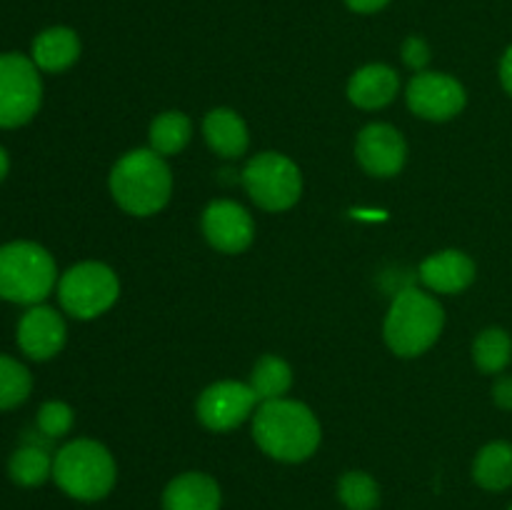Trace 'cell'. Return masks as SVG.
<instances>
[{
  "label": "cell",
  "mask_w": 512,
  "mask_h": 510,
  "mask_svg": "<svg viewBox=\"0 0 512 510\" xmlns=\"http://www.w3.org/2000/svg\"><path fill=\"white\" fill-rule=\"evenodd\" d=\"M255 405H258V395L250 388V383L220 380L203 390L195 410L205 428L215 433H228L253 415Z\"/></svg>",
  "instance_id": "obj_10"
},
{
  "label": "cell",
  "mask_w": 512,
  "mask_h": 510,
  "mask_svg": "<svg viewBox=\"0 0 512 510\" xmlns=\"http://www.w3.org/2000/svg\"><path fill=\"white\" fill-rule=\"evenodd\" d=\"M338 498L348 510H375L380 503V488L373 475L350 470L340 478Z\"/></svg>",
  "instance_id": "obj_25"
},
{
  "label": "cell",
  "mask_w": 512,
  "mask_h": 510,
  "mask_svg": "<svg viewBox=\"0 0 512 510\" xmlns=\"http://www.w3.org/2000/svg\"><path fill=\"white\" fill-rule=\"evenodd\" d=\"M30 58H33V63L43 73H63V70H68L80 58L78 33L65 28V25H55V28L43 30L33 40Z\"/></svg>",
  "instance_id": "obj_18"
},
{
  "label": "cell",
  "mask_w": 512,
  "mask_h": 510,
  "mask_svg": "<svg viewBox=\"0 0 512 510\" xmlns=\"http://www.w3.org/2000/svg\"><path fill=\"white\" fill-rule=\"evenodd\" d=\"M473 480L483 490L500 493L512 485V443L508 440H493L475 455Z\"/></svg>",
  "instance_id": "obj_19"
},
{
  "label": "cell",
  "mask_w": 512,
  "mask_h": 510,
  "mask_svg": "<svg viewBox=\"0 0 512 510\" xmlns=\"http://www.w3.org/2000/svg\"><path fill=\"white\" fill-rule=\"evenodd\" d=\"M475 263L463 250H440L420 263V280L433 293L455 295L470 288L475 280Z\"/></svg>",
  "instance_id": "obj_14"
},
{
  "label": "cell",
  "mask_w": 512,
  "mask_h": 510,
  "mask_svg": "<svg viewBox=\"0 0 512 510\" xmlns=\"http://www.w3.org/2000/svg\"><path fill=\"white\" fill-rule=\"evenodd\" d=\"M120 295V280L110 265L88 260L65 270L58 280V300L68 315L78 320H93L115 305Z\"/></svg>",
  "instance_id": "obj_6"
},
{
  "label": "cell",
  "mask_w": 512,
  "mask_h": 510,
  "mask_svg": "<svg viewBox=\"0 0 512 510\" xmlns=\"http://www.w3.org/2000/svg\"><path fill=\"white\" fill-rule=\"evenodd\" d=\"M43 103V80L33 58L0 53V128L30 123Z\"/></svg>",
  "instance_id": "obj_8"
},
{
  "label": "cell",
  "mask_w": 512,
  "mask_h": 510,
  "mask_svg": "<svg viewBox=\"0 0 512 510\" xmlns=\"http://www.w3.org/2000/svg\"><path fill=\"white\" fill-rule=\"evenodd\" d=\"M445 325V310L433 295L405 288L390 303L383 335L388 348L400 358H418L438 343Z\"/></svg>",
  "instance_id": "obj_3"
},
{
  "label": "cell",
  "mask_w": 512,
  "mask_h": 510,
  "mask_svg": "<svg viewBox=\"0 0 512 510\" xmlns=\"http://www.w3.org/2000/svg\"><path fill=\"white\" fill-rule=\"evenodd\" d=\"M500 83H503L505 93L512 98V45L505 50L503 60H500Z\"/></svg>",
  "instance_id": "obj_30"
},
{
  "label": "cell",
  "mask_w": 512,
  "mask_h": 510,
  "mask_svg": "<svg viewBox=\"0 0 512 510\" xmlns=\"http://www.w3.org/2000/svg\"><path fill=\"white\" fill-rule=\"evenodd\" d=\"M220 485L208 473H183L168 483L163 510H220Z\"/></svg>",
  "instance_id": "obj_16"
},
{
  "label": "cell",
  "mask_w": 512,
  "mask_h": 510,
  "mask_svg": "<svg viewBox=\"0 0 512 510\" xmlns=\"http://www.w3.org/2000/svg\"><path fill=\"white\" fill-rule=\"evenodd\" d=\"M243 185L258 208L283 213L303 195V173L288 155L258 153L245 165Z\"/></svg>",
  "instance_id": "obj_7"
},
{
  "label": "cell",
  "mask_w": 512,
  "mask_h": 510,
  "mask_svg": "<svg viewBox=\"0 0 512 510\" xmlns=\"http://www.w3.org/2000/svg\"><path fill=\"white\" fill-rule=\"evenodd\" d=\"M68 328L63 315L50 305H30L18 323V345L30 360H50L63 350Z\"/></svg>",
  "instance_id": "obj_13"
},
{
  "label": "cell",
  "mask_w": 512,
  "mask_h": 510,
  "mask_svg": "<svg viewBox=\"0 0 512 510\" xmlns=\"http://www.w3.org/2000/svg\"><path fill=\"white\" fill-rule=\"evenodd\" d=\"M473 360L485 375L503 373L512 360V338L508 330L488 328L475 338Z\"/></svg>",
  "instance_id": "obj_23"
},
{
  "label": "cell",
  "mask_w": 512,
  "mask_h": 510,
  "mask_svg": "<svg viewBox=\"0 0 512 510\" xmlns=\"http://www.w3.org/2000/svg\"><path fill=\"white\" fill-rule=\"evenodd\" d=\"M110 195L130 215L148 218L163 210L173 195V173L155 150H130L110 170Z\"/></svg>",
  "instance_id": "obj_2"
},
{
  "label": "cell",
  "mask_w": 512,
  "mask_h": 510,
  "mask_svg": "<svg viewBox=\"0 0 512 510\" xmlns=\"http://www.w3.org/2000/svg\"><path fill=\"white\" fill-rule=\"evenodd\" d=\"M493 400L498 408L512 410V375H503L498 383L493 385Z\"/></svg>",
  "instance_id": "obj_28"
},
{
  "label": "cell",
  "mask_w": 512,
  "mask_h": 510,
  "mask_svg": "<svg viewBox=\"0 0 512 510\" xmlns=\"http://www.w3.org/2000/svg\"><path fill=\"white\" fill-rule=\"evenodd\" d=\"M8 475L20 488H38L53 478V455L38 443H25L10 455Z\"/></svg>",
  "instance_id": "obj_20"
},
{
  "label": "cell",
  "mask_w": 512,
  "mask_h": 510,
  "mask_svg": "<svg viewBox=\"0 0 512 510\" xmlns=\"http://www.w3.org/2000/svg\"><path fill=\"white\" fill-rule=\"evenodd\" d=\"M203 135L210 150L223 158H240L250 145V133L245 120L230 108H215L205 115Z\"/></svg>",
  "instance_id": "obj_17"
},
{
  "label": "cell",
  "mask_w": 512,
  "mask_h": 510,
  "mask_svg": "<svg viewBox=\"0 0 512 510\" xmlns=\"http://www.w3.org/2000/svg\"><path fill=\"white\" fill-rule=\"evenodd\" d=\"M203 235L220 253L238 255L253 245L255 220L235 200H213L203 213Z\"/></svg>",
  "instance_id": "obj_12"
},
{
  "label": "cell",
  "mask_w": 512,
  "mask_h": 510,
  "mask_svg": "<svg viewBox=\"0 0 512 510\" xmlns=\"http://www.w3.org/2000/svg\"><path fill=\"white\" fill-rule=\"evenodd\" d=\"M73 408L63 400H48V403L40 405L38 410V430L45 438H63L73 428Z\"/></svg>",
  "instance_id": "obj_26"
},
{
  "label": "cell",
  "mask_w": 512,
  "mask_h": 510,
  "mask_svg": "<svg viewBox=\"0 0 512 510\" xmlns=\"http://www.w3.org/2000/svg\"><path fill=\"white\" fill-rule=\"evenodd\" d=\"M33 375L20 360L0 353V410H13L28 400Z\"/></svg>",
  "instance_id": "obj_24"
},
{
  "label": "cell",
  "mask_w": 512,
  "mask_h": 510,
  "mask_svg": "<svg viewBox=\"0 0 512 510\" xmlns=\"http://www.w3.org/2000/svg\"><path fill=\"white\" fill-rule=\"evenodd\" d=\"M400 53H403V63L413 68L415 73H423L425 65L430 63V55H433L428 40L420 38V35H410L403 43V48H400Z\"/></svg>",
  "instance_id": "obj_27"
},
{
  "label": "cell",
  "mask_w": 512,
  "mask_h": 510,
  "mask_svg": "<svg viewBox=\"0 0 512 510\" xmlns=\"http://www.w3.org/2000/svg\"><path fill=\"white\" fill-rule=\"evenodd\" d=\"M58 283L55 260L43 245L13 240L0 245V300L40 305Z\"/></svg>",
  "instance_id": "obj_5"
},
{
  "label": "cell",
  "mask_w": 512,
  "mask_h": 510,
  "mask_svg": "<svg viewBox=\"0 0 512 510\" xmlns=\"http://www.w3.org/2000/svg\"><path fill=\"white\" fill-rule=\"evenodd\" d=\"M53 480L75 500H103L118 480V468L103 443L90 438L70 440L53 455Z\"/></svg>",
  "instance_id": "obj_4"
},
{
  "label": "cell",
  "mask_w": 512,
  "mask_h": 510,
  "mask_svg": "<svg viewBox=\"0 0 512 510\" xmlns=\"http://www.w3.org/2000/svg\"><path fill=\"white\" fill-rule=\"evenodd\" d=\"M398 90H400V78L390 65L370 63L350 75L348 98L350 103L358 105V108L378 110L393 103Z\"/></svg>",
  "instance_id": "obj_15"
},
{
  "label": "cell",
  "mask_w": 512,
  "mask_h": 510,
  "mask_svg": "<svg viewBox=\"0 0 512 510\" xmlns=\"http://www.w3.org/2000/svg\"><path fill=\"white\" fill-rule=\"evenodd\" d=\"M508 510H512V505H510V508H508Z\"/></svg>",
  "instance_id": "obj_32"
},
{
  "label": "cell",
  "mask_w": 512,
  "mask_h": 510,
  "mask_svg": "<svg viewBox=\"0 0 512 510\" xmlns=\"http://www.w3.org/2000/svg\"><path fill=\"white\" fill-rule=\"evenodd\" d=\"M408 108L418 118L433 120V123H445L455 115L463 113L468 103L463 83L448 73H418L408 85Z\"/></svg>",
  "instance_id": "obj_9"
},
{
  "label": "cell",
  "mask_w": 512,
  "mask_h": 510,
  "mask_svg": "<svg viewBox=\"0 0 512 510\" xmlns=\"http://www.w3.org/2000/svg\"><path fill=\"white\" fill-rule=\"evenodd\" d=\"M8 170H10L8 150H5L3 145H0V183H3V180H5V175H8Z\"/></svg>",
  "instance_id": "obj_31"
},
{
  "label": "cell",
  "mask_w": 512,
  "mask_h": 510,
  "mask_svg": "<svg viewBox=\"0 0 512 510\" xmlns=\"http://www.w3.org/2000/svg\"><path fill=\"white\" fill-rule=\"evenodd\" d=\"M390 0H345V5H348L350 10H355V13H378V10H383L385 5H388Z\"/></svg>",
  "instance_id": "obj_29"
},
{
  "label": "cell",
  "mask_w": 512,
  "mask_h": 510,
  "mask_svg": "<svg viewBox=\"0 0 512 510\" xmlns=\"http://www.w3.org/2000/svg\"><path fill=\"white\" fill-rule=\"evenodd\" d=\"M293 385V368L278 355H263L255 363L253 375H250V388L255 390L258 400H280Z\"/></svg>",
  "instance_id": "obj_22"
},
{
  "label": "cell",
  "mask_w": 512,
  "mask_h": 510,
  "mask_svg": "<svg viewBox=\"0 0 512 510\" xmlns=\"http://www.w3.org/2000/svg\"><path fill=\"white\" fill-rule=\"evenodd\" d=\"M355 155L365 173L375 175V178H393L408 160V143L393 125L370 123L358 133Z\"/></svg>",
  "instance_id": "obj_11"
},
{
  "label": "cell",
  "mask_w": 512,
  "mask_h": 510,
  "mask_svg": "<svg viewBox=\"0 0 512 510\" xmlns=\"http://www.w3.org/2000/svg\"><path fill=\"white\" fill-rule=\"evenodd\" d=\"M150 150L168 158V155H178L185 145L193 138V120L180 110H168L160 113L158 118L150 123Z\"/></svg>",
  "instance_id": "obj_21"
},
{
  "label": "cell",
  "mask_w": 512,
  "mask_h": 510,
  "mask_svg": "<svg viewBox=\"0 0 512 510\" xmlns=\"http://www.w3.org/2000/svg\"><path fill=\"white\" fill-rule=\"evenodd\" d=\"M258 448L280 463H303L318 450L323 430L318 415L298 400H268L253 415Z\"/></svg>",
  "instance_id": "obj_1"
}]
</instances>
